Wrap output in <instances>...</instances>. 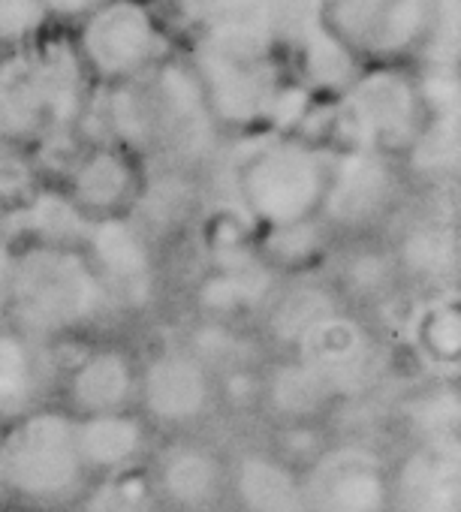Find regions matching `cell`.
Listing matches in <instances>:
<instances>
[{"label": "cell", "instance_id": "28", "mask_svg": "<svg viewBox=\"0 0 461 512\" xmlns=\"http://www.w3.org/2000/svg\"><path fill=\"white\" fill-rule=\"evenodd\" d=\"M458 392L434 389L410 401L407 422L419 437V446H458Z\"/></svg>", "mask_w": 461, "mask_h": 512}, {"label": "cell", "instance_id": "18", "mask_svg": "<svg viewBox=\"0 0 461 512\" xmlns=\"http://www.w3.org/2000/svg\"><path fill=\"white\" fill-rule=\"evenodd\" d=\"M76 443L85 470H124L142 449L145 431L136 416L121 413H97L76 419Z\"/></svg>", "mask_w": 461, "mask_h": 512}, {"label": "cell", "instance_id": "22", "mask_svg": "<svg viewBox=\"0 0 461 512\" xmlns=\"http://www.w3.org/2000/svg\"><path fill=\"white\" fill-rule=\"evenodd\" d=\"M43 386V365L31 338L22 332H0V416L22 419L34 410Z\"/></svg>", "mask_w": 461, "mask_h": 512}, {"label": "cell", "instance_id": "38", "mask_svg": "<svg viewBox=\"0 0 461 512\" xmlns=\"http://www.w3.org/2000/svg\"><path fill=\"white\" fill-rule=\"evenodd\" d=\"M10 145H7V133L0 130V178L7 175V166H10V151H7Z\"/></svg>", "mask_w": 461, "mask_h": 512}, {"label": "cell", "instance_id": "35", "mask_svg": "<svg viewBox=\"0 0 461 512\" xmlns=\"http://www.w3.org/2000/svg\"><path fill=\"white\" fill-rule=\"evenodd\" d=\"M389 266L383 263V260H377V256H362V260H356L353 263V269H350V281L362 290V293H368V290H377V287H383V281H386V272Z\"/></svg>", "mask_w": 461, "mask_h": 512}, {"label": "cell", "instance_id": "6", "mask_svg": "<svg viewBox=\"0 0 461 512\" xmlns=\"http://www.w3.org/2000/svg\"><path fill=\"white\" fill-rule=\"evenodd\" d=\"M196 82L214 118L251 124L272 112L281 91L272 49L202 37L196 46Z\"/></svg>", "mask_w": 461, "mask_h": 512}, {"label": "cell", "instance_id": "34", "mask_svg": "<svg viewBox=\"0 0 461 512\" xmlns=\"http://www.w3.org/2000/svg\"><path fill=\"white\" fill-rule=\"evenodd\" d=\"M317 244H320V235H317L314 220L281 226V229H272V235H269V250H272L275 260H281V263H302V260H308V256L317 250Z\"/></svg>", "mask_w": 461, "mask_h": 512}, {"label": "cell", "instance_id": "31", "mask_svg": "<svg viewBox=\"0 0 461 512\" xmlns=\"http://www.w3.org/2000/svg\"><path fill=\"white\" fill-rule=\"evenodd\" d=\"M151 482L136 470H112L88 494L85 512H148Z\"/></svg>", "mask_w": 461, "mask_h": 512}, {"label": "cell", "instance_id": "39", "mask_svg": "<svg viewBox=\"0 0 461 512\" xmlns=\"http://www.w3.org/2000/svg\"><path fill=\"white\" fill-rule=\"evenodd\" d=\"M7 491H10V485H7V470H4V455H0V503H4V497H7Z\"/></svg>", "mask_w": 461, "mask_h": 512}, {"label": "cell", "instance_id": "21", "mask_svg": "<svg viewBox=\"0 0 461 512\" xmlns=\"http://www.w3.org/2000/svg\"><path fill=\"white\" fill-rule=\"evenodd\" d=\"M236 491L248 512H305L302 482L272 455H245L236 470Z\"/></svg>", "mask_w": 461, "mask_h": 512}, {"label": "cell", "instance_id": "26", "mask_svg": "<svg viewBox=\"0 0 461 512\" xmlns=\"http://www.w3.org/2000/svg\"><path fill=\"white\" fill-rule=\"evenodd\" d=\"M299 46L305 55V73L317 88L353 85V52L326 28V22L314 25Z\"/></svg>", "mask_w": 461, "mask_h": 512}, {"label": "cell", "instance_id": "9", "mask_svg": "<svg viewBox=\"0 0 461 512\" xmlns=\"http://www.w3.org/2000/svg\"><path fill=\"white\" fill-rule=\"evenodd\" d=\"M305 512H383L389 479L380 458L362 446L323 452L302 479Z\"/></svg>", "mask_w": 461, "mask_h": 512}, {"label": "cell", "instance_id": "10", "mask_svg": "<svg viewBox=\"0 0 461 512\" xmlns=\"http://www.w3.org/2000/svg\"><path fill=\"white\" fill-rule=\"evenodd\" d=\"M323 22L350 49L395 55L422 37L428 0H329Z\"/></svg>", "mask_w": 461, "mask_h": 512}, {"label": "cell", "instance_id": "17", "mask_svg": "<svg viewBox=\"0 0 461 512\" xmlns=\"http://www.w3.org/2000/svg\"><path fill=\"white\" fill-rule=\"evenodd\" d=\"M136 395V374L118 350H97L70 377V404L82 416L121 413Z\"/></svg>", "mask_w": 461, "mask_h": 512}, {"label": "cell", "instance_id": "15", "mask_svg": "<svg viewBox=\"0 0 461 512\" xmlns=\"http://www.w3.org/2000/svg\"><path fill=\"white\" fill-rule=\"evenodd\" d=\"M401 512H461V452L458 446H416L395 479Z\"/></svg>", "mask_w": 461, "mask_h": 512}, {"label": "cell", "instance_id": "24", "mask_svg": "<svg viewBox=\"0 0 461 512\" xmlns=\"http://www.w3.org/2000/svg\"><path fill=\"white\" fill-rule=\"evenodd\" d=\"M88 214L61 193H40L28 205V229L37 238L34 244L52 247H79L88 238Z\"/></svg>", "mask_w": 461, "mask_h": 512}, {"label": "cell", "instance_id": "3", "mask_svg": "<svg viewBox=\"0 0 461 512\" xmlns=\"http://www.w3.org/2000/svg\"><path fill=\"white\" fill-rule=\"evenodd\" d=\"M332 163L296 139H272L245 154L236 187L260 223L269 229L314 220L323 205Z\"/></svg>", "mask_w": 461, "mask_h": 512}, {"label": "cell", "instance_id": "11", "mask_svg": "<svg viewBox=\"0 0 461 512\" xmlns=\"http://www.w3.org/2000/svg\"><path fill=\"white\" fill-rule=\"evenodd\" d=\"M85 244H88L85 256L106 290V299L124 302L130 308H139L151 299L154 293L151 250L142 232L130 220L118 214L91 220Z\"/></svg>", "mask_w": 461, "mask_h": 512}, {"label": "cell", "instance_id": "12", "mask_svg": "<svg viewBox=\"0 0 461 512\" xmlns=\"http://www.w3.org/2000/svg\"><path fill=\"white\" fill-rule=\"evenodd\" d=\"M296 350H299L296 359L320 377L329 395L359 392L371 380L377 362L368 329L341 311L311 326L299 338Z\"/></svg>", "mask_w": 461, "mask_h": 512}, {"label": "cell", "instance_id": "20", "mask_svg": "<svg viewBox=\"0 0 461 512\" xmlns=\"http://www.w3.org/2000/svg\"><path fill=\"white\" fill-rule=\"evenodd\" d=\"M133 193V166L124 154L112 148H97L85 154L73 172V202L85 214L109 217Z\"/></svg>", "mask_w": 461, "mask_h": 512}, {"label": "cell", "instance_id": "29", "mask_svg": "<svg viewBox=\"0 0 461 512\" xmlns=\"http://www.w3.org/2000/svg\"><path fill=\"white\" fill-rule=\"evenodd\" d=\"M335 311L338 308H335V302H332V296L326 290H320V287H299V290H293V293H287L284 299L275 302L269 326H272L275 338H281L284 344L296 347L299 338L311 326H317L323 317H329Z\"/></svg>", "mask_w": 461, "mask_h": 512}, {"label": "cell", "instance_id": "37", "mask_svg": "<svg viewBox=\"0 0 461 512\" xmlns=\"http://www.w3.org/2000/svg\"><path fill=\"white\" fill-rule=\"evenodd\" d=\"M46 13H58V16H85L100 10L106 0H43Z\"/></svg>", "mask_w": 461, "mask_h": 512}, {"label": "cell", "instance_id": "27", "mask_svg": "<svg viewBox=\"0 0 461 512\" xmlns=\"http://www.w3.org/2000/svg\"><path fill=\"white\" fill-rule=\"evenodd\" d=\"M413 341L434 365H455L461 356V311L455 302H437L416 314Z\"/></svg>", "mask_w": 461, "mask_h": 512}, {"label": "cell", "instance_id": "13", "mask_svg": "<svg viewBox=\"0 0 461 512\" xmlns=\"http://www.w3.org/2000/svg\"><path fill=\"white\" fill-rule=\"evenodd\" d=\"M395 175L386 154L347 151L329 169V184L320 211L341 226L371 223L392 199Z\"/></svg>", "mask_w": 461, "mask_h": 512}, {"label": "cell", "instance_id": "5", "mask_svg": "<svg viewBox=\"0 0 461 512\" xmlns=\"http://www.w3.org/2000/svg\"><path fill=\"white\" fill-rule=\"evenodd\" d=\"M0 455L10 491L37 503H61L73 497L85 476L76 419L58 410H31L16 419L0 440Z\"/></svg>", "mask_w": 461, "mask_h": 512}, {"label": "cell", "instance_id": "8", "mask_svg": "<svg viewBox=\"0 0 461 512\" xmlns=\"http://www.w3.org/2000/svg\"><path fill=\"white\" fill-rule=\"evenodd\" d=\"M82 55L106 79H133L157 64L160 34L148 10L133 0H112L91 13Z\"/></svg>", "mask_w": 461, "mask_h": 512}, {"label": "cell", "instance_id": "7", "mask_svg": "<svg viewBox=\"0 0 461 512\" xmlns=\"http://www.w3.org/2000/svg\"><path fill=\"white\" fill-rule=\"evenodd\" d=\"M419 91L392 70H377L347 88L335 118L350 151H395L410 148L422 130Z\"/></svg>", "mask_w": 461, "mask_h": 512}, {"label": "cell", "instance_id": "1", "mask_svg": "<svg viewBox=\"0 0 461 512\" xmlns=\"http://www.w3.org/2000/svg\"><path fill=\"white\" fill-rule=\"evenodd\" d=\"M106 118L127 145L163 148L175 160H199L214 142V115L202 88L175 64H154L142 82L112 91Z\"/></svg>", "mask_w": 461, "mask_h": 512}, {"label": "cell", "instance_id": "23", "mask_svg": "<svg viewBox=\"0 0 461 512\" xmlns=\"http://www.w3.org/2000/svg\"><path fill=\"white\" fill-rule=\"evenodd\" d=\"M160 488L178 506H208L220 491V464L208 449L172 446L160 464Z\"/></svg>", "mask_w": 461, "mask_h": 512}, {"label": "cell", "instance_id": "30", "mask_svg": "<svg viewBox=\"0 0 461 512\" xmlns=\"http://www.w3.org/2000/svg\"><path fill=\"white\" fill-rule=\"evenodd\" d=\"M401 263L413 275L437 281L455 269V238L434 226L413 229L401 244Z\"/></svg>", "mask_w": 461, "mask_h": 512}, {"label": "cell", "instance_id": "25", "mask_svg": "<svg viewBox=\"0 0 461 512\" xmlns=\"http://www.w3.org/2000/svg\"><path fill=\"white\" fill-rule=\"evenodd\" d=\"M329 398L332 395L320 383V377L299 359L281 365L269 380V401L287 419H308L320 413Z\"/></svg>", "mask_w": 461, "mask_h": 512}, {"label": "cell", "instance_id": "16", "mask_svg": "<svg viewBox=\"0 0 461 512\" xmlns=\"http://www.w3.org/2000/svg\"><path fill=\"white\" fill-rule=\"evenodd\" d=\"M269 290V266L260 263L248 250H229L220 253L217 269L199 284V305L214 317H226L260 305L269 296Z\"/></svg>", "mask_w": 461, "mask_h": 512}, {"label": "cell", "instance_id": "36", "mask_svg": "<svg viewBox=\"0 0 461 512\" xmlns=\"http://www.w3.org/2000/svg\"><path fill=\"white\" fill-rule=\"evenodd\" d=\"M13 263H16V253L10 250V244H7L4 238H0V317L7 314V305H10Z\"/></svg>", "mask_w": 461, "mask_h": 512}, {"label": "cell", "instance_id": "33", "mask_svg": "<svg viewBox=\"0 0 461 512\" xmlns=\"http://www.w3.org/2000/svg\"><path fill=\"white\" fill-rule=\"evenodd\" d=\"M46 19L43 0H0V43H22Z\"/></svg>", "mask_w": 461, "mask_h": 512}, {"label": "cell", "instance_id": "4", "mask_svg": "<svg viewBox=\"0 0 461 512\" xmlns=\"http://www.w3.org/2000/svg\"><path fill=\"white\" fill-rule=\"evenodd\" d=\"M82 64L64 43L0 64V130L7 136H61L82 115Z\"/></svg>", "mask_w": 461, "mask_h": 512}, {"label": "cell", "instance_id": "14", "mask_svg": "<svg viewBox=\"0 0 461 512\" xmlns=\"http://www.w3.org/2000/svg\"><path fill=\"white\" fill-rule=\"evenodd\" d=\"M145 410L163 425H187L211 407V377L190 353L154 356L139 380Z\"/></svg>", "mask_w": 461, "mask_h": 512}, {"label": "cell", "instance_id": "19", "mask_svg": "<svg viewBox=\"0 0 461 512\" xmlns=\"http://www.w3.org/2000/svg\"><path fill=\"white\" fill-rule=\"evenodd\" d=\"M193 19L202 25V37L242 43V46H275V10L272 0H199Z\"/></svg>", "mask_w": 461, "mask_h": 512}, {"label": "cell", "instance_id": "32", "mask_svg": "<svg viewBox=\"0 0 461 512\" xmlns=\"http://www.w3.org/2000/svg\"><path fill=\"white\" fill-rule=\"evenodd\" d=\"M413 148V163L416 169L428 175H440L446 169H455L458 160V112L434 115L428 127L419 130Z\"/></svg>", "mask_w": 461, "mask_h": 512}, {"label": "cell", "instance_id": "2", "mask_svg": "<svg viewBox=\"0 0 461 512\" xmlns=\"http://www.w3.org/2000/svg\"><path fill=\"white\" fill-rule=\"evenodd\" d=\"M106 290L82 247L31 244L16 253L10 305L25 338H55L97 320Z\"/></svg>", "mask_w": 461, "mask_h": 512}]
</instances>
